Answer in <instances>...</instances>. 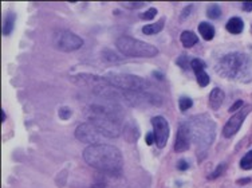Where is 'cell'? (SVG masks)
<instances>
[{"label":"cell","instance_id":"cell-9","mask_svg":"<svg viewBox=\"0 0 252 188\" xmlns=\"http://www.w3.org/2000/svg\"><path fill=\"white\" fill-rule=\"evenodd\" d=\"M250 110H251V108H244L243 110H237L232 117L229 118L223 128L224 137L229 139V137L235 136L239 132V129L241 128V125L244 123V120H246L247 114L250 113Z\"/></svg>","mask_w":252,"mask_h":188},{"label":"cell","instance_id":"cell-23","mask_svg":"<svg viewBox=\"0 0 252 188\" xmlns=\"http://www.w3.org/2000/svg\"><path fill=\"white\" fill-rule=\"evenodd\" d=\"M176 63H177L181 69H184V70L188 69V66L190 65V63L188 62V57H187V55H181V57H178L177 61H176Z\"/></svg>","mask_w":252,"mask_h":188},{"label":"cell","instance_id":"cell-4","mask_svg":"<svg viewBox=\"0 0 252 188\" xmlns=\"http://www.w3.org/2000/svg\"><path fill=\"white\" fill-rule=\"evenodd\" d=\"M115 46L124 55L132 58H153L158 54L156 46L132 36H120L115 42Z\"/></svg>","mask_w":252,"mask_h":188},{"label":"cell","instance_id":"cell-15","mask_svg":"<svg viewBox=\"0 0 252 188\" xmlns=\"http://www.w3.org/2000/svg\"><path fill=\"white\" fill-rule=\"evenodd\" d=\"M15 20H16V15L14 12H7L4 15V20H3V35H10L15 26Z\"/></svg>","mask_w":252,"mask_h":188},{"label":"cell","instance_id":"cell-10","mask_svg":"<svg viewBox=\"0 0 252 188\" xmlns=\"http://www.w3.org/2000/svg\"><path fill=\"white\" fill-rule=\"evenodd\" d=\"M189 145H190V136H189L188 128L185 124H181L177 130L176 141H174V152H185L189 149Z\"/></svg>","mask_w":252,"mask_h":188},{"label":"cell","instance_id":"cell-5","mask_svg":"<svg viewBox=\"0 0 252 188\" xmlns=\"http://www.w3.org/2000/svg\"><path fill=\"white\" fill-rule=\"evenodd\" d=\"M109 85L118 88L124 92H146L149 89V83L143 78L133 74H117L108 73L103 77Z\"/></svg>","mask_w":252,"mask_h":188},{"label":"cell","instance_id":"cell-24","mask_svg":"<svg viewBox=\"0 0 252 188\" xmlns=\"http://www.w3.org/2000/svg\"><path fill=\"white\" fill-rule=\"evenodd\" d=\"M122 6L126 7V8H141V7L145 6V3H141V1H125V3H121Z\"/></svg>","mask_w":252,"mask_h":188},{"label":"cell","instance_id":"cell-25","mask_svg":"<svg viewBox=\"0 0 252 188\" xmlns=\"http://www.w3.org/2000/svg\"><path fill=\"white\" fill-rule=\"evenodd\" d=\"M103 58L106 59L108 62H114L113 59H115V61H121L120 57H117L114 53H111L110 50H106L105 53H103Z\"/></svg>","mask_w":252,"mask_h":188},{"label":"cell","instance_id":"cell-28","mask_svg":"<svg viewBox=\"0 0 252 188\" xmlns=\"http://www.w3.org/2000/svg\"><path fill=\"white\" fill-rule=\"evenodd\" d=\"M177 168H178V170H180V171L188 170V168H189L188 161H185V160H184V159L178 160V161H177Z\"/></svg>","mask_w":252,"mask_h":188},{"label":"cell","instance_id":"cell-7","mask_svg":"<svg viewBox=\"0 0 252 188\" xmlns=\"http://www.w3.org/2000/svg\"><path fill=\"white\" fill-rule=\"evenodd\" d=\"M75 137L80 142H86L89 145L102 144V141L106 139L92 123H83L78 125L75 129Z\"/></svg>","mask_w":252,"mask_h":188},{"label":"cell","instance_id":"cell-17","mask_svg":"<svg viewBox=\"0 0 252 188\" xmlns=\"http://www.w3.org/2000/svg\"><path fill=\"white\" fill-rule=\"evenodd\" d=\"M180 41H181L185 48H190V47H193L199 42V38L192 31H184L181 36H180Z\"/></svg>","mask_w":252,"mask_h":188},{"label":"cell","instance_id":"cell-30","mask_svg":"<svg viewBox=\"0 0 252 188\" xmlns=\"http://www.w3.org/2000/svg\"><path fill=\"white\" fill-rule=\"evenodd\" d=\"M241 8L246 12H251L252 11V1H243L241 3Z\"/></svg>","mask_w":252,"mask_h":188},{"label":"cell","instance_id":"cell-16","mask_svg":"<svg viewBox=\"0 0 252 188\" xmlns=\"http://www.w3.org/2000/svg\"><path fill=\"white\" fill-rule=\"evenodd\" d=\"M199 32L203 36V39H205V41H212L215 36V29L212 24L208 22H201L199 24Z\"/></svg>","mask_w":252,"mask_h":188},{"label":"cell","instance_id":"cell-18","mask_svg":"<svg viewBox=\"0 0 252 188\" xmlns=\"http://www.w3.org/2000/svg\"><path fill=\"white\" fill-rule=\"evenodd\" d=\"M240 168L244 171L252 170V151H248V152L241 157Z\"/></svg>","mask_w":252,"mask_h":188},{"label":"cell","instance_id":"cell-31","mask_svg":"<svg viewBox=\"0 0 252 188\" xmlns=\"http://www.w3.org/2000/svg\"><path fill=\"white\" fill-rule=\"evenodd\" d=\"M145 140H146V144H148V145H152L156 141L155 135H153V133H148V135L145 136Z\"/></svg>","mask_w":252,"mask_h":188},{"label":"cell","instance_id":"cell-33","mask_svg":"<svg viewBox=\"0 0 252 188\" xmlns=\"http://www.w3.org/2000/svg\"><path fill=\"white\" fill-rule=\"evenodd\" d=\"M4 121H6V112L1 110V123H4Z\"/></svg>","mask_w":252,"mask_h":188},{"label":"cell","instance_id":"cell-32","mask_svg":"<svg viewBox=\"0 0 252 188\" xmlns=\"http://www.w3.org/2000/svg\"><path fill=\"white\" fill-rule=\"evenodd\" d=\"M251 182V179H250V177H246V179H241V180H237V184H239V186H243V184H247V183H250Z\"/></svg>","mask_w":252,"mask_h":188},{"label":"cell","instance_id":"cell-2","mask_svg":"<svg viewBox=\"0 0 252 188\" xmlns=\"http://www.w3.org/2000/svg\"><path fill=\"white\" fill-rule=\"evenodd\" d=\"M215 69L219 76L227 79L244 83L252 79V59L244 53L225 54L219 59Z\"/></svg>","mask_w":252,"mask_h":188},{"label":"cell","instance_id":"cell-20","mask_svg":"<svg viewBox=\"0 0 252 188\" xmlns=\"http://www.w3.org/2000/svg\"><path fill=\"white\" fill-rule=\"evenodd\" d=\"M221 15V8L218 4H211L206 8V16L211 19H218Z\"/></svg>","mask_w":252,"mask_h":188},{"label":"cell","instance_id":"cell-27","mask_svg":"<svg viewBox=\"0 0 252 188\" xmlns=\"http://www.w3.org/2000/svg\"><path fill=\"white\" fill-rule=\"evenodd\" d=\"M243 106H244V102L241 100H237L234 105L229 108V113H236L239 109H241Z\"/></svg>","mask_w":252,"mask_h":188},{"label":"cell","instance_id":"cell-6","mask_svg":"<svg viewBox=\"0 0 252 188\" xmlns=\"http://www.w3.org/2000/svg\"><path fill=\"white\" fill-rule=\"evenodd\" d=\"M52 41H54V46L57 47L58 50L64 51V53L75 51V50H78V48L83 46V39L77 34H74V32L67 31V30L57 31L54 38H52Z\"/></svg>","mask_w":252,"mask_h":188},{"label":"cell","instance_id":"cell-8","mask_svg":"<svg viewBox=\"0 0 252 188\" xmlns=\"http://www.w3.org/2000/svg\"><path fill=\"white\" fill-rule=\"evenodd\" d=\"M152 125H153V135H155L156 144L158 148H164L169 139V124L165 118L161 116H156L152 118Z\"/></svg>","mask_w":252,"mask_h":188},{"label":"cell","instance_id":"cell-26","mask_svg":"<svg viewBox=\"0 0 252 188\" xmlns=\"http://www.w3.org/2000/svg\"><path fill=\"white\" fill-rule=\"evenodd\" d=\"M224 170H225V164L218 165V167H216V171H215L212 175L209 176V179H216V177H219L221 173H223Z\"/></svg>","mask_w":252,"mask_h":188},{"label":"cell","instance_id":"cell-14","mask_svg":"<svg viewBox=\"0 0 252 188\" xmlns=\"http://www.w3.org/2000/svg\"><path fill=\"white\" fill-rule=\"evenodd\" d=\"M164 26H165V18H161L160 20H157L156 23L143 26L142 34H145V35H155V34H158L160 31H162Z\"/></svg>","mask_w":252,"mask_h":188},{"label":"cell","instance_id":"cell-11","mask_svg":"<svg viewBox=\"0 0 252 188\" xmlns=\"http://www.w3.org/2000/svg\"><path fill=\"white\" fill-rule=\"evenodd\" d=\"M205 66L206 65L204 63V61H201V59L195 58L190 61V67H192V70L195 71L197 83L200 85L201 88H205L209 85V76L206 74Z\"/></svg>","mask_w":252,"mask_h":188},{"label":"cell","instance_id":"cell-29","mask_svg":"<svg viewBox=\"0 0 252 188\" xmlns=\"http://www.w3.org/2000/svg\"><path fill=\"white\" fill-rule=\"evenodd\" d=\"M192 8H193L192 4H189V6H187L185 8H184L183 12H181V20H184L187 16H189V14H190V11H192Z\"/></svg>","mask_w":252,"mask_h":188},{"label":"cell","instance_id":"cell-19","mask_svg":"<svg viewBox=\"0 0 252 188\" xmlns=\"http://www.w3.org/2000/svg\"><path fill=\"white\" fill-rule=\"evenodd\" d=\"M193 105V101L190 97H187V95H183V97H180V100H178V108H180V110L181 112H187L188 109H190Z\"/></svg>","mask_w":252,"mask_h":188},{"label":"cell","instance_id":"cell-22","mask_svg":"<svg viewBox=\"0 0 252 188\" xmlns=\"http://www.w3.org/2000/svg\"><path fill=\"white\" fill-rule=\"evenodd\" d=\"M156 15H157V10H156L155 7H150L148 11L142 12L140 15V18L142 19V20H150V19L156 18Z\"/></svg>","mask_w":252,"mask_h":188},{"label":"cell","instance_id":"cell-21","mask_svg":"<svg viewBox=\"0 0 252 188\" xmlns=\"http://www.w3.org/2000/svg\"><path fill=\"white\" fill-rule=\"evenodd\" d=\"M71 114H73V110L70 109V108H67V106H63V108H61L59 110H58V116H59V118H62V120H70L71 118Z\"/></svg>","mask_w":252,"mask_h":188},{"label":"cell","instance_id":"cell-12","mask_svg":"<svg viewBox=\"0 0 252 188\" xmlns=\"http://www.w3.org/2000/svg\"><path fill=\"white\" fill-rule=\"evenodd\" d=\"M224 98H225V94L220 88L212 89V92L209 93V98H208V102H209V106L212 110H219L220 106L223 105Z\"/></svg>","mask_w":252,"mask_h":188},{"label":"cell","instance_id":"cell-13","mask_svg":"<svg viewBox=\"0 0 252 188\" xmlns=\"http://www.w3.org/2000/svg\"><path fill=\"white\" fill-rule=\"evenodd\" d=\"M225 29L228 32L234 34V35H237V34H241L243 30H244V22L241 20V18L239 16H234L231 18L225 24Z\"/></svg>","mask_w":252,"mask_h":188},{"label":"cell","instance_id":"cell-3","mask_svg":"<svg viewBox=\"0 0 252 188\" xmlns=\"http://www.w3.org/2000/svg\"><path fill=\"white\" fill-rule=\"evenodd\" d=\"M185 125L188 128L190 141H193L199 149H206L215 140L216 126L212 120L205 114L190 118Z\"/></svg>","mask_w":252,"mask_h":188},{"label":"cell","instance_id":"cell-1","mask_svg":"<svg viewBox=\"0 0 252 188\" xmlns=\"http://www.w3.org/2000/svg\"><path fill=\"white\" fill-rule=\"evenodd\" d=\"M83 160L93 168L106 173H118L124 167V157L120 149L103 142L85 148Z\"/></svg>","mask_w":252,"mask_h":188}]
</instances>
